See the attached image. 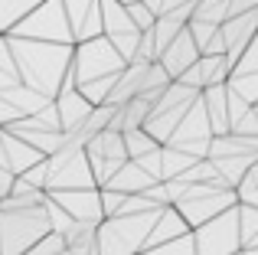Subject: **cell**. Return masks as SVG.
Masks as SVG:
<instances>
[{
    "instance_id": "6da1fadb",
    "label": "cell",
    "mask_w": 258,
    "mask_h": 255,
    "mask_svg": "<svg viewBox=\"0 0 258 255\" xmlns=\"http://www.w3.org/2000/svg\"><path fill=\"white\" fill-rule=\"evenodd\" d=\"M7 36H10V46H13V56H17L23 82L39 89L43 95L56 98L72 72L76 43H46V39L13 36V33H7Z\"/></svg>"
},
{
    "instance_id": "7a4b0ae2",
    "label": "cell",
    "mask_w": 258,
    "mask_h": 255,
    "mask_svg": "<svg viewBox=\"0 0 258 255\" xmlns=\"http://www.w3.org/2000/svg\"><path fill=\"white\" fill-rule=\"evenodd\" d=\"M164 210V206H160ZM160 210L127 213V216H108L98 226V252L101 255H141L147 245L154 223L160 219Z\"/></svg>"
},
{
    "instance_id": "3957f363",
    "label": "cell",
    "mask_w": 258,
    "mask_h": 255,
    "mask_svg": "<svg viewBox=\"0 0 258 255\" xmlns=\"http://www.w3.org/2000/svg\"><path fill=\"white\" fill-rule=\"evenodd\" d=\"M52 232L49 206H23V210H0V255H23L26 249Z\"/></svg>"
},
{
    "instance_id": "277c9868",
    "label": "cell",
    "mask_w": 258,
    "mask_h": 255,
    "mask_svg": "<svg viewBox=\"0 0 258 255\" xmlns=\"http://www.w3.org/2000/svg\"><path fill=\"white\" fill-rule=\"evenodd\" d=\"M124 69H127V59L118 52V46L111 43V36H108V33L76 43L72 72H76L79 85L95 82V79H105V76H118V72H124Z\"/></svg>"
},
{
    "instance_id": "5b68a950",
    "label": "cell",
    "mask_w": 258,
    "mask_h": 255,
    "mask_svg": "<svg viewBox=\"0 0 258 255\" xmlns=\"http://www.w3.org/2000/svg\"><path fill=\"white\" fill-rule=\"evenodd\" d=\"M13 36H30V39H46V43H76L66 0H43L30 17H23L13 26Z\"/></svg>"
},
{
    "instance_id": "8992f818",
    "label": "cell",
    "mask_w": 258,
    "mask_h": 255,
    "mask_svg": "<svg viewBox=\"0 0 258 255\" xmlns=\"http://www.w3.org/2000/svg\"><path fill=\"white\" fill-rule=\"evenodd\" d=\"M196 252L200 255H235L242 245V229H239V203L229 206L226 213L213 216L209 223L196 226Z\"/></svg>"
},
{
    "instance_id": "52a82bcc",
    "label": "cell",
    "mask_w": 258,
    "mask_h": 255,
    "mask_svg": "<svg viewBox=\"0 0 258 255\" xmlns=\"http://www.w3.org/2000/svg\"><path fill=\"white\" fill-rule=\"evenodd\" d=\"M72 216L79 219L82 226H92L98 229L101 223L108 219L105 203H101V186H92V190H49Z\"/></svg>"
},
{
    "instance_id": "ba28073f",
    "label": "cell",
    "mask_w": 258,
    "mask_h": 255,
    "mask_svg": "<svg viewBox=\"0 0 258 255\" xmlns=\"http://www.w3.org/2000/svg\"><path fill=\"white\" fill-rule=\"evenodd\" d=\"M235 203H239V193H235V190H213V193H203V197L180 200V203H173V206L186 216L189 229H196V226L209 223L213 216L226 213L229 206H235Z\"/></svg>"
},
{
    "instance_id": "9c48e42d",
    "label": "cell",
    "mask_w": 258,
    "mask_h": 255,
    "mask_svg": "<svg viewBox=\"0 0 258 255\" xmlns=\"http://www.w3.org/2000/svg\"><path fill=\"white\" fill-rule=\"evenodd\" d=\"M56 105H59V115H62V131H79V128H85L88 115H92V108H95L85 98V92L79 89L76 72H69L62 92L56 95Z\"/></svg>"
},
{
    "instance_id": "30bf717a",
    "label": "cell",
    "mask_w": 258,
    "mask_h": 255,
    "mask_svg": "<svg viewBox=\"0 0 258 255\" xmlns=\"http://www.w3.org/2000/svg\"><path fill=\"white\" fill-rule=\"evenodd\" d=\"M232 59L226 56V52H219V56H200L193 66H189L186 72L180 76V82L193 85V89H209V85H222L232 79Z\"/></svg>"
},
{
    "instance_id": "8fae6325",
    "label": "cell",
    "mask_w": 258,
    "mask_h": 255,
    "mask_svg": "<svg viewBox=\"0 0 258 255\" xmlns=\"http://www.w3.org/2000/svg\"><path fill=\"white\" fill-rule=\"evenodd\" d=\"M66 13H69L76 43L105 33V13H101V0H66Z\"/></svg>"
},
{
    "instance_id": "7c38bea8",
    "label": "cell",
    "mask_w": 258,
    "mask_h": 255,
    "mask_svg": "<svg viewBox=\"0 0 258 255\" xmlns=\"http://www.w3.org/2000/svg\"><path fill=\"white\" fill-rule=\"evenodd\" d=\"M222 36H226V46H229V59H232V66H235L242 59V52L248 49V43L258 36V10L229 17L226 23H222Z\"/></svg>"
},
{
    "instance_id": "4fadbf2b",
    "label": "cell",
    "mask_w": 258,
    "mask_h": 255,
    "mask_svg": "<svg viewBox=\"0 0 258 255\" xmlns=\"http://www.w3.org/2000/svg\"><path fill=\"white\" fill-rule=\"evenodd\" d=\"M200 56H203V52H200V43H196L193 30H189V23H186V26L180 30V36H176L173 43L167 46L164 52H160V62L167 66V72H170L173 79H180Z\"/></svg>"
},
{
    "instance_id": "5bb4252c",
    "label": "cell",
    "mask_w": 258,
    "mask_h": 255,
    "mask_svg": "<svg viewBox=\"0 0 258 255\" xmlns=\"http://www.w3.org/2000/svg\"><path fill=\"white\" fill-rule=\"evenodd\" d=\"M4 144H7V160H10V170L17 173H26L33 164H39V160L46 157L39 147H33L30 141H23L20 134H13L10 128H4Z\"/></svg>"
},
{
    "instance_id": "9a60e30c",
    "label": "cell",
    "mask_w": 258,
    "mask_h": 255,
    "mask_svg": "<svg viewBox=\"0 0 258 255\" xmlns=\"http://www.w3.org/2000/svg\"><path fill=\"white\" fill-rule=\"evenodd\" d=\"M203 102H206V111H209V121H213L216 134L232 131V118H229V82L203 89Z\"/></svg>"
},
{
    "instance_id": "2e32d148",
    "label": "cell",
    "mask_w": 258,
    "mask_h": 255,
    "mask_svg": "<svg viewBox=\"0 0 258 255\" xmlns=\"http://www.w3.org/2000/svg\"><path fill=\"white\" fill-rule=\"evenodd\" d=\"M183 232H189L186 216H183V213L176 210V206H164V210H160V219L154 223L151 236H147L144 252H147V249H154V245H160V242H170V239L183 236Z\"/></svg>"
},
{
    "instance_id": "e0dca14e",
    "label": "cell",
    "mask_w": 258,
    "mask_h": 255,
    "mask_svg": "<svg viewBox=\"0 0 258 255\" xmlns=\"http://www.w3.org/2000/svg\"><path fill=\"white\" fill-rule=\"evenodd\" d=\"M154 183H157L154 173H147L138 160H127V164L111 177V183H108V186H114V190H121V193H144L147 186H154Z\"/></svg>"
},
{
    "instance_id": "ac0fdd59",
    "label": "cell",
    "mask_w": 258,
    "mask_h": 255,
    "mask_svg": "<svg viewBox=\"0 0 258 255\" xmlns=\"http://www.w3.org/2000/svg\"><path fill=\"white\" fill-rule=\"evenodd\" d=\"M88 154H101V157H121L127 160L131 154H127V141H124V131H118V128H105V131H98L92 141L85 144Z\"/></svg>"
},
{
    "instance_id": "d6986e66",
    "label": "cell",
    "mask_w": 258,
    "mask_h": 255,
    "mask_svg": "<svg viewBox=\"0 0 258 255\" xmlns=\"http://www.w3.org/2000/svg\"><path fill=\"white\" fill-rule=\"evenodd\" d=\"M23 82L20 76V66H17V56H13V46H10V36H0V92L13 89V85Z\"/></svg>"
},
{
    "instance_id": "ffe728a7",
    "label": "cell",
    "mask_w": 258,
    "mask_h": 255,
    "mask_svg": "<svg viewBox=\"0 0 258 255\" xmlns=\"http://www.w3.org/2000/svg\"><path fill=\"white\" fill-rule=\"evenodd\" d=\"M43 0H0V30L10 33L23 17H30Z\"/></svg>"
},
{
    "instance_id": "44dd1931",
    "label": "cell",
    "mask_w": 258,
    "mask_h": 255,
    "mask_svg": "<svg viewBox=\"0 0 258 255\" xmlns=\"http://www.w3.org/2000/svg\"><path fill=\"white\" fill-rule=\"evenodd\" d=\"M213 160H216V170H219V177L235 190V186L242 183V177L248 173V167H252L258 157H213Z\"/></svg>"
},
{
    "instance_id": "7402d4cb",
    "label": "cell",
    "mask_w": 258,
    "mask_h": 255,
    "mask_svg": "<svg viewBox=\"0 0 258 255\" xmlns=\"http://www.w3.org/2000/svg\"><path fill=\"white\" fill-rule=\"evenodd\" d=\"M196 160H203V157H193V154H186L183 147L164 144V180H173V177H180V173H186Z\"/></svg>"
},
{
    "instance_id": "603a6c76",
    "label": "cell",
    "mask_w": 258,
    "mask_h": 255,
    "mask_svg": "<svg viewBox=\"0 0 258 255\" xmlns=\"http://www.w3.org/2000/svg\"><path fill=\"white\" fill-rule=\"evenodd\" d=\"M183 26H186V23H183L180 17H173V13H160L157 23H154V39H157V52H164L167 46H170L173 39L180 36Z\"/></svg>"
},
{
    "instance_id": "cb8c5ba5",
    "label": "cell",
    "mask_w": 258,
    "mask_h": 255,
    "mask_svg": "<svg viewBox=\"0 0 258 255\" xmlns=\"http://www.w3.org/2000/svg\"><path fill=\"white\" fill-rule=\"evenodd\" d=\"M124 141H127L131 160H138V157H144V154H151L154 147H160V141L154 138L147 128H131V131H124Z\"/></svg>"
},
{
    "instance_id": "d4e9b609",
    "label": "cell",
    "mask_w": 258,
    "mask_h": 255,
    "mask_svg": "<svg viewBox=\"0 0 258 255\" xmlns=\"http://www.w3.org/2000/svg\"><path fill=\"white\" fill-rule=\"evenodd\" d=\"M141 255H200V252H196V236H193V229H189V232H183V236L170 239V242H160V245H154V249H147Z\"/></svg>"
},
{
    "instance_id": "484cf974",
    "label": "cell",
    "mask_w": 258,
    "mask_h": 255,
    "mask_svg": "<svg viewBox=\"0 0 258 255\" xmlns=\"http://www.w3.org/2000/svg\"><path fill=\"white\" fill-rule=\"evenodd\" d=\"M232 0H196L193 20H209V23H226Z\"/></svg>"
},
{
    "instance_id": "4316f807",
    "label": "cell",
    "mask_w": 258,
    "mask_h": 255,
    "mask_svg": "<svg viewBox=\"0 0 258 255\" xmlns=\"http://www.w3.org/2000/svg\"><path fill=\"white\" fill-rule=\"evenodd\" d=\"M92 157V170H95V180H98V186H108L111 183V177L121 170V167L127 164V160H121V157H101V154H88Z\"/></svg>"
},
{
    "instance_id": "83f0119b",
    "label": "cell",
    "mask_w": 258,
    "mask_h": 255,
    "mask_svg": "<svg viewBox=\"0 0 258 255\" xmlns=\"http://www.w3.org/2000/svg\"><path fill=\"white\" fill-rule=\"evenodd\" d=\"M239 229H242V245H248L258 236V206L239 203Z\"/></svg>"
},
{
    "instance_id": "f1b7e54d",
    "label": "cell",
    "mask_w": 258,
    "mask_h": 255,
    "mask_svg": "<svg viewBox=\"0 0 258 255\" xmlns=\"http://www.w3.org/2000/svg\"><path fill=\"white\" fill-rule=\"evenodd\" d=\"M66 245H69V242H66V236H59V232H49V236H43L36 245H33V249H26L23 255H56V252H62Z\"/></svg>"
},
{
    "instance_id": "f546056e",
    "label": "cell",
    "mask_w": 258,
    "mask_h": 255,
    "mask_svg": "<svg viewBox=\"0 0 258 255\" xmlns=\"http://www.w3.org/2000/svg\"><path fill=\"white\" fill-rule=\"evenodd\" d=\"M49 173H52V167H49V157H43L39 164H33L26 173H20V177L26 180V183H33V186H39V190H49Z\"/></svg>"
},
{
    "instance_id": "4dcf8cb0",
    "label": "cell",
    "mask_w": 258,
    "mask_h": 255,
    "mask_svg": "<svg viewBox=\"0 0 258 255\" xmlns=\"http://www.w3.org/2000/svg\"><path fill=\"white\" fill-rule=\"evenodd\" d=\"M245 72H258V36L248 43V49L242 52V59L235 62V72H232V76H245Z\"/></svg>"
},
{
    "instance_id": "1f68e13d",
    "label": "cell",
    "mask_w": 258,
    "mask_h": 255,
    "mask_svg": "<svg viewBox=\"0 0 258 255\" xmlns=\"http://www.w3.org/2000/svg\"><path fill=\"white\" fill-rule=\"evenodd\" d=\"M127 200V193L114 190V186H101V203H105V213L108 216H114V213L121 210V203Z\"/></svg>"
},
{
    "instance_id": "d6a6232c",
    "label": "cell",
    "mask_w": 258,
    "mask_h": 255,
    "mask_svg": "<svg viewBox=\"0 0 258 255\" xmlns=\"http://www.w3.org/2000/svg\"><path fill=\"white\" fill-rule=\"evenodd\" d=\"M20 118H26V115H23V111H20L7 95H0V128H10L13 121H20Z\"/></svg>"
},
{
    "instance_id": "836d02e7",
    "label": "cell",
    "mask_w": 258,
    "mask_h": 255,
    "mask_svg": "<svg viewBox=\"0 0 258 255\" xmlns=\"http://www.w3.org/2000/svg\"><path fill=\"white\" fill-rule=\"evenodd\" d=\"M232 131H239V134H258V108H252L248 115H242L239 121L232 124Z\"/></svg>"
},
{
    "instance_id": "e575fe53",
    "label": "cell",
    "mask_w": 258,
    "mask_h": 255,
    "mask_svg": "<svg viewBox=\"0 0 258 255\" xmlns=\"http://www.w3.org/2000/svg\"><path fill=\"white\" fill-rule=\"evenodd\" d=\"M13 183H17V173H13L7 164H0V200L13 193Z\"/></svg>"
},
{
    "instance_id": "d590c367",
    "label": "cell",
    "mask_w": 258,
    "mask_h": 255,
    "mask_svg": "<svg viewBox=\"0 0 258 255\" xmlns=\"http://www.w3.org/2000/svg\"><path fill=\"white\" fill-rule=\"evenodd\" d=\"M248 10H258V0H232L229 17H235V13H248Z\"/></svg>"
},
{
    "instance_id": "8d00e7d4",
    "label": "cell",
    "mask_w": 258,
    "mask_h": 255,
    "mask_svg": "<svg viewBox=\"0 0 258 255\" xmlns=\"http://www.w3.org/2000/svg\"><path fill=\"white\" fill-rule=\"evenodd\" d=\"M0 164L10 167V160H7V144H4V128H0Z\"/></svg>"
},
{
    "instance_id": "74e56055",
    "label": "cell",
    "mask_w": 258,
    "mask_h": 255,
    "mask_svg": "<svg viewBox=\"0 0 258 255\" xmlns=\"http://www.w3.org/2000/svg\"><path fill=\"white\" fill-rule=\"evenodd\" d=\"M245 252L248 255H258V245H245Z\"/></svg>"
},
{
    "instance_id": "f35d334b",
    "label": "cell",
    "mask_w": 258,
    "mask_h": 255,
    "mask_svg": "<svg viewBox=\"0 0 258 255\" xmlns=\"http://www.w3.org/2000/svg\"><path fill=\"white\" fill-rule=\"evenodd\" d=\"M248 245H258V236H255V239H252V242H248Z\"/></svg>"
},
{
    "instance_id": "ab89813d",
    "label": "cell",
    "mask_w": 258,
    "mask_h": 255,
    "mask_svg": "<svg viewBox=\"0 0 258 255\" xmlns=\"http://www.w3.org/2000/svg\"><path fill=\"white\" fill-rule=\"evenodd\" d=\"M235 255H248V252H245V249H239V252H235Z\"/></svg>"
},
{
    "instance_id": "60d3db41",
    "label": "cell",
    "mask_w": 258,
    "mask_h": 255,
    "mask_svg": "<svg viewBox=\"0 0 258 255\" xmlns=\"http://www.w3.org/2000/svg\"><path fill=\"white\" fill-rule=\"evenodd\" d=\"M121 4H134V0H121Z\"/></svg>"
},
{
    "instance_id": "b9f144b4",
    "label": "cell",
    "mask_w": 258,
    "mask_h": 255,
    "mask_svg": "<svg viewBox=\"0 0 258 255\" xmlns=\"http://www.w3.org/2000/svg\"><path fill=\"white\" fill-rule=\"evenodd\" d=\"M255 108H258V105H255Z\"/></svg>"
}]
</instances>
